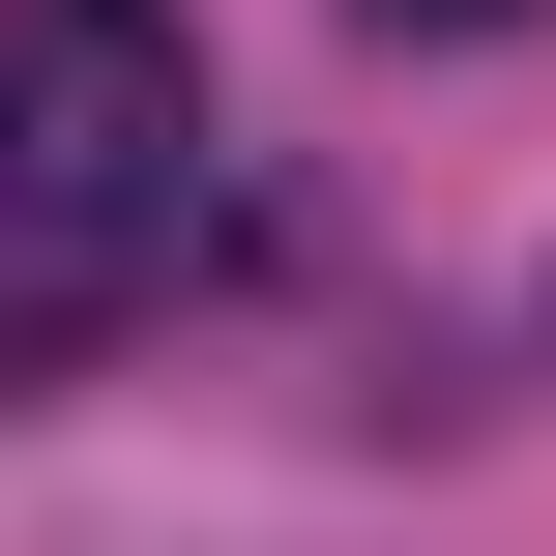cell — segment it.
<instances>
[{"label":"cell","instance_id":"cell-2","mask_svg":"<svg viewBox=\"0 0 556 556\" xmlns=\"http://www.w3.org/2000/svg\"><path fill=\"white\" fill-rule=\"evenodd\" d=\"M381 29H528V0H381Z\"/></svg>","mask_w":556,"mask_h":556},{"label":"cell","instance_id":"cell-1","mask_svg":"<svg viewBox=\"0 0 556 556\" xmlns=\"http://www.w3.org/2000/svg\"><path fill=\"white\" fill-rule=\"evenodd\" d=\"M176 205H205V29L176 0H0V235H29V293L176 264Z\"/></svg>","mask_w":556,"mask_h":556}]
</instances>
